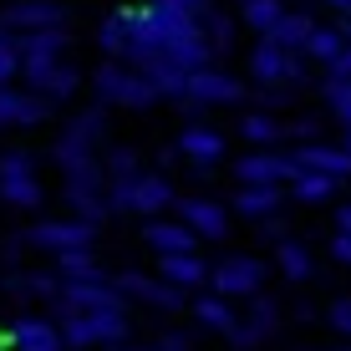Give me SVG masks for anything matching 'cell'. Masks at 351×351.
Returning a JSON list of instances; mask_svg holds the SVG:
<instances>
[{"mask_svg": "<svg viewBox=\"0 0 351 351\" xmlns=\"http://www.w3.org/2000/svg\"><path fill=\"white\" fill-rule=\"evenodd\" d=\"M326 5H336L341 16H351V0H326Z\"/></svg>", "mask_w": 351, "mask_h": 351, "instance_id": "cell-42", "label": "cell"}, {"mask_svg": "<svg viewBox=\"0 0 351 351\" xmlns=\"http://www.w3.org/2000/svg\"><path fill=\"white\" fill-rule=\"evenodd\" d=\"M153 5H168L173 16H189V21H199L204 10H209V0H153Z\"/></svg>", "mask_w": 351, "mask_h": 351, "instance_id": "cell-37", "label": "cell"}, {"mask_svg": "<svg viewBox=\"0 0 351 351\" xmlns=\"http://www.w3.org/2000/svg\"><path fill=\"white\" fill-rule=\"evenodd\" d=\"M326 321L336 326L341 336H351V295L346 300H331V311H326Z\"/></svg>", "mask_w": 351, "mask_h": 351, "instance_id": "cell-38", "label": "cell"}, {"mask_svg": "<svg viewBox=\"0 0 351 351\" xmlns=\"http://www.w3.org/2000/svg\"><path fill=\"white\" fill-rule=\"evenodd\" d=\"M112 351H189V336L168 331V336H158V341H148V346H112Z\"/></svg>", "mask_w": 351, "mask_h": 351, "instance_id": "cell-36", "label": "cell"}, {"mask_svg": "<svg viewBox=\"0 0 351 351\" xmlns=\"http://www.w3.org/2000/svg\"><path fill=\"white\" fill-rule=\"evenodd\" d=\"M300 168L290 163V153H275V148H255L234 163V178L239 189H280V184H295Z\"/></svg>", "mask_w": 351, "mask_h": 351, "instance_id": "cell-4", "label": "cell"}, {"mask_svg": "<svg viewBox=\"0 0 351 351\" xmlns=\"http://www.w3.org/2000/svg\"><path fill=\"white\" fill-rule=\"evenodd\" d=\"M178 224H189L199 239H224L229 234V209L214 199H178Z\"/></svg>", "mask_w": 351, "mask_h": 351, "instance_id": "cell-15", "label": "cell"}, {"mask_svg": "<svg viewBox=\"0 0 351 351\" xmlns=\"http://www.w3.org/2000/svg\"><path fill=\"white\" fill-rule=\"evenodd\" d=\"M0 199L10 209H36L41 204V184H36V158L26 148L0 153Z\"/></svg>", "mask_w": 351, "mask_h": 351, "instance_id": "cell-2", "label": "cell"}, {"mask_svg": "<svg viewBox=\"0 0 351 351\" xmlns=\"http://www.w3.org/2000/svg\"><path fill=\"white\" fill-rule=\"evenodd\" d=\"M331 255L341 260V265H351V234H336L331 239Z\"/></svg>", "mask_w": 351, "mask_h": 351, "instance_id": "cell-40", "label": "cell"}, {"mask_svg": "<svg viewBox=\"0 0 351 351\" xmlns=\"http://www.w3.org/2000/svg\"><path fill=\"white\" fill-rule=\"evenodd\" d=\"M193 321L209 326V331H224V336H229V331H234V321H239V311L229 306L224 295H214V290H209V295L193 300Z\"/></svg>", "mask_w": 351, "mask_h": 351, "instance_id": "cell-23", "label": "cell"}, {"mask_svg": "<svg viewBox=\"0 0 351 351\" xmlns=\"http://www.w3.org/2000/svg\"><path fill=\"white\" fill-rule=\"evenodd\" d=\"M290 193H295L300 204H326V199L336 193V178H326V173H295Z\"/></svg>", "mask_w": 351, "mask_h": 351, "instance_id": "cell-30", "label": "cell"}, {"mask_svg": "<svg viewBox=\"0 0 351 351\" xmlns=\"http://www.w3.org/2000/svg\"><path fill=\"white\" fill-rule=\"evenodd\" d=\"M97 138H102V107L82 112L77 123H71L62 138H56V153H51V158L62 163V173H77V168L97 163V158H92V143H97Z\"/></svg>", "mask_w": 351, "mask_h": 351, "instance_id": "cell-5", "label": "cell"}, {"mask_svg": "<svg viewBox=\"0 0 351 351\" xmlns=\"http://www.w3.org/2000/svg\"><path fill=\"white\" fill-rule=\"evenodd\" d=\"M77 87H82V77H77V71H71L66 62H56L51 71H41V77L31 82V92H36V97H46V102H66V97L77 92Z\"/></svg>", "mask_w": 351, "mask_h": 351, "instance_id": "cell-24", "label": "cell"}, {"mask_svg": "<svg viewBox=\"0 0 351 351\" xmlns=\"http://www.w3.org/2000/svg\"><path fill=\"white\" fill-rule=\"evenodd\" d=\"M10 290H16V295H36V300H56V295H62V280L46 275V270H36V275H16Z\"/></svg>", "mask_w": 351, "mask_h": 351, "instance_id": "cell-31", "label": "cell"}, {"mask_svg": "<svg viewBox=\"0 0 351 351\" xmlns=\"http://www.w3.org/2000/svg\"><path fill=\"white\" fill-rule=\"evenodd\" d=\"M97 41H102V51L112 56V62H117V56H128V36H123V21H117V10L102 21V26H97Z\"/></svg>", "mask_w": 351, "mask_h": 351, "instance_id": "cell-34", "label": "cell"}, {"mask_svg": "<svg viewBox=\"0 0 351 351\" xmlns=\"http://www.w3.org/2000/svg\"><path fill=\"white\" fill-rule=\"evenodd\" d=\"M56 280L71 285V280H107V275L92 260V250H71V255H56Z\"/></svg>", "mask_w": 351, "mask_h": 351, "instance_id": "cell-26", "label": "cell"}, {"mask_svg": "<svg viewBox=\"0 0 351 351\" xmlns=\"http://www.w3.org/2000/svg\"><path fill=\"white\" fill-rule=\"evenodd\" d=\"M250 77H255L260 87H295V82L306 77V62H300L295 51H280L275 41H260L255 51H250Z\"/></svg>", "mask_w": 351, "mask_h": 351, "instance_id": "cell-6", "label": "cell"}, {"mask_svg": "<svg viewBox=\"0 0 351 351\" xmlns=\"http://www.w3.org/2000/svg\"><path fill=\"white\" fill-rule=\"evenodd\" d=\"M250 143H260V148H275V143H285V123L275 112H245V123H239Z\"/></svg>", "mask_w": 351, "mask_h": 351, "instance_id": "cell-27", "label": "cell"}, {"mask_svg": "<svg viewBox=\"0 0 351 351\" xmlns=\"http://www.w3.org/2000/svg\"><path fill=\"white\" fill-rule=\"evenodd\" d=\"M184 97L193 107H219V102H245V82H234L229 71H219V66H204V71H193L189 77V87H184Z\"/></svg>", "mask_w": 351, "mask_h": 351, "instance_id": "cell-10", "label": "cell"}, {"mask_svg": "<svg viewBox=\"0 0 351 351\" xmlns=\"http://www.w3.org/2000/svg\"><path fill=\"white\" fill-rule=\"evenodd\" d=\"M326 107H331V117L341 123L346 132H351V82H341V77H326Z\"/></svg>", "mask_w": 351, "mask_h": 351, "instance_id": "cell-32", "label": "cell"}, {"mask_svg": "<svg viewBox=\"0 0 351 351\" xmlns=\"http://www.w3.org/2000/svg\"><path fill=\"white\" fill-rule=\"evenodd\" d=\"M275 326H280V306H275V300H265V295H250V311L234 321L229 341H234L239 351H250V346H260L265 336H275Z\"/></svg>", "mask_w": 351, "mask_h": 351, "instance_id": "cell-12", "label": "cell"}, {"mask_svg": "<svg viewBox=\"0 0 351 351\" xmlns=\"http://www.w3.org/2000/svg\"><path fill=\"white\" fill-rule=\"evenodd\" d=\"M209 285H214V295H224V300H250V295H260V285H265V260L229 255L219 265H209Z\"/></svg>", "mask_w": 351, "mask_h": 351, "instance_id": "cell-3", "label": "cell"}, {"mask_svg": "<svg viewBox=\"0 0 351 351\" xmlns=\"http://www.w3.org/2000/svg\"><path fill=\"white\" fill-rule=\"evenodd\" d=\"M341 351H351V346H341Z\"/></svg>", "mask_w": 351, "mask_h": 351, "instance_id": "cell-43", "label": "cell"}, {"mask_svg": "<svg viewBox=\"0 0 351 351\" xmlns=\"http://www.w3.org/2000/svg\"><path fill=\"white\" fill-rule=\"evenodd\" d=\"M143 239H148V250L153 255H193V245H199V234H193L189 224H178V219H148L143 224Z\"/></svg>", "mask_w": 351, "mask_h": 351, "instance_id": "cell-17", "label": "cell"}, {"mask_svg": "<svg viewBox=\"0 0 351 351\" xmlns=\"http://www.w3.org/2000/svg\"><path fill=\"white\" fill-rule=\"evenodd\" d=\"M341 46H346V36L336 26H316V31H311V41H306V56H311V62H321V66H331L336 56H341Z\"/></svg>", "mask_w": 351, "mask_h": 351, "instance_id": "cell-29", "label": "cell"}, {"mask_svg": "<svg viewBox=\"0 0 351 351\" xmlns=\"http://www.w3.org/2000/svg\"><path fill=\"white\" fill-rule=\"evenodd\" d=\"M275 265H280L285 280H311V270H316V260H311V250L300 239H280L275 245Z\"/></svg>", "mask_w": 351, "mask_h": 351, "instance_id": "cell-25", "label": "cell"}, {"mask_svg": "<svg viewBox=\"0 0 351 351\" xmlns=\"http://www.w3.org/2000/svg\"><path fill=\"white\" fill-rule=\"evenodd\" d=\"M239 16H245V26H250V31L270 36V31H275V21L285 16V5H280V0H239Z\"/></svg>", "mask_w": 351, "mask_h": 351, "instance_id": "cell-28", "label": "cell"}, {"mask_svg": "<svg viewBox=\"0 0 351 351\" xmlns=\"http://www.w3.org/2000/svg\"><path fill=\"white\" fill-rule=\"evenodd\" d=\"M56 306H62V316H92V311L123 306V295H117L112 280H71V285H62Z\"/></svg>", "mask_w": 351, "mask_h": 351, "instance_id": "cell-9", "label": "cell"}, {"mask_svg": "<svg viewBox=\"0 0 351 351\" xmlns=\"http://www.w3.org/2000/svg\"><path fill=\"white\" fill-rule=\"evenodd\" d=\"M117 295H132V300H143V306H153V311H184V290L153 280V275H138V270L117 275Z\"/></svg>", "mask_w": 351, "mask_h": 351, "instance_id": "cell-14", "label": "cell"}, {"mask_svg": "<svg viewBox=\"0 0 351 351\" xmlns=\"http://www.w3.org/2000/svg\"><path fill=\"white\" fill-rule=\"evenodd\" d=\"M10 36H31V31H56L62 26V5L56 0H16L0 21Z\"/></svg>", "mask_w": 351, "mask_h": 351, "instance_id": "cell-13", "label": "cell"}, {"mask_svg": "<svg viewBox=\"0 0 351 351\" xmlns=\"http://www.w3.org/2000/svg\"><path fill=\"white\" fill-rule=\"evenodd\" d=\"M178 153H184L189 163L209 168V163L224 158V132H214V128H184V132H178Z\"/></svg>", "mask_w": 351, "mask_h": 351, "instance_id": "cell-20", "label": "cell"}, {"mask_svg": "<svg viewBox=\"0 0 351 351\" xmlns=\"http://www.w3.org/2000/svg\"><path fill=\"white\" fill-rule=\"evenodd\" d=\"M92 87H97L102 102H117V107H153V102H158V92L148 87V77L132 71V66H123V62L97 66L92 71Z\"/></svg>", "mask_w": 351, "mask_h": 351, "instance_id": "cell-1", "label": "cell"}, {"mask_svg": "<svg viewBox=\"0 0 351 351\" xmlns=\"http://www.w3.org/2000/svg\"><path fill=\"white\" fill-rule=\"evenodd\" d=\"M66 199L77 209V219L97 224L107 214V178H102V163H87L77 173H66Z\"/></svg>", "mask_w": 351, "mask_h": 351, "instance_id": "cell-8", "label": "cell"}, {"mask_svg": "<svg viewBox=\"0 0 351 351\" xmlns=\"http://www.w3.org/2000/svg\"><path fill=\"white\" fill-rule=\"evenodd\" d=\"M158 280L173 285V290H199V285H209V265L199 255H163L158 260Z\"/></svg>", "mask_w": 351, "mask_h": 351, "instance_id": "cell-19", "label": "cell"}, {"mask_svg": "<svg viewBox=\"0 0 351 351\" xmlns=\"http://www.w3.org/2000/svg\"><path fill=\"white\" fill-rule=\"evenodd\" d=\"M285 204L280 189H239L234 193V214H245V219H275Z\"/></svg>", "mask_w": 351, "mask_h": 351, "instance_id": "cell-21", "label": "cell"}, {"mask_svg": "<svg viewBox=\"0 0 351 351\" xmlns=\"http://www.w3.org/2000/svg\"><path fill=\"white\" fill-rule=\"evenodd\" d=\"M51 117V102L36 92H16V87H0V128H36Z\"/></svg>", "mask_w": 351, "mask_h": 351, "instance_id": "cell-16", "label": "cell"}, {"mask_svg": "<svg viewBox=\"0 0 351 351\" xmlns=\"http://www.w3.org/2000/svg\"><path fill=\"white\" fill-rule=\"evenodd\" d=\"M92 234L97 229L87 219H41L31 234H21V239L36 245V250H51V255H71V250H92Z\"/></svg>", "mask_w": 351, "mask_h": 351, "instance_id": "cell-7", "label": "cell"}, {"mask_svg": "<svg viewBox=\"0 0 351 351\" xmlns=\"http://www.w3.org/2000/svg\"><path fill=\"white\" fill-rule=\"evenodd\" d=\"M311 31H316V21H311V16H290V10H285V16L275 21V31H270V36H260V41H275L280 51H306Z\"/></svg>", "mask_w": 351, "mask_h": 351, "instance_id": "cell-22", "label": "cell"}, {"mask_svg": "<svg viewBox=\"0 0 351 351\" xmlns=\"http://www.w3.org/2000/svg\"><path fill=\"white\" fill-rule=\"evenodd\" d=\"M326 71H331V77H341V82H351V41L341 46V56H336V62L326 66Z\"/></svg>", "mask_w": 351, "mask_h": 351, "instance_id": "cell-39", "label": "cell"}, {"mask_svg": "<svg viewBox=\"0 0 351 351\" xmlns=\"http://www.w3.org/2000/svg\"><path fill=\"white\" fill-rule=\"evenodd\" d=\"M10 346L16 351H62V331L41 316H16L10 321Z\"/></svg>", "mask_w": 351, "mask_h": 351, "instance_id": "cell-18", "label": "cell"}, {"mask_svg": "<svg viewBox=\"0 0 351 351\" xmlns=\"http://www.w3.org/2000/svg\"><path fill=\"white\" fill-rule=\"evenodd\" d=\"M290 163L300 168V173H326V178H351V153L341 143H300L295 153H290Z\"/></svg>", "mask_w": 351, "mask_h": 351, "instance_id": "cell-11", "label": "cell"}, {"mask_svg": "<svg viewBox=\"0 0 351 351\" xmlns=\"http://www.w3.org/2000/svg\"><path fill=\"white\" fill-rule=\"evenodd\" d=\"M102 178L107 184H123V178H138V153L132 148H112L102 158Z\"/></svg>", "mask_w": 351, "mask_h": 351, "instance_id": "cell-33", "label": "cell"}, {"mask_svg": "<svg viewBox=\"0 0 351 351\" xmlns=\"http://www.w3.org/2000/svg\"><path fill=\"white\" fill-rule=\"evenodd\" d=\"M336 234H351V199L341 204V214H336Z\"/></svg>", "mask_w": 351, "mask_h": 351, "instance_id": "cell-41", "label": "cell"}, {"mask_svg": "<svg viewBox=\"0 0 351 351\" xmlns=\"http://www.w3.org/2000/svg\"><path fill=\"white\" fill-rule=\"evenodd\" d=\"M16 77H21V51H16V36L0 26V87H10Z\"/></svg>", "mask_w": 351, "mask_h": 351, "instance_id": "cell-35", "label": "cell"}]
</instances>
